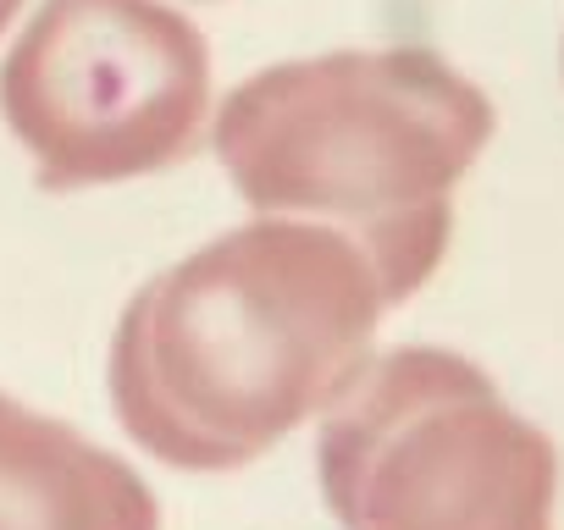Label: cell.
I'll use <instances>...</instances> for the list:
<instances>
[{"label": "cell", "mask_w": 564, "mask_h": 530, "mask_svg": "<svg viewBox=\"0 0 564 530\" xmlns=\"http://www.w3.org/2000/svg\"><path fill=\"white\" fill-rule=\"evenodd\" d=\"M388 310L349 238L249 221L128 299L106 371L111 409L172 470H243L349 387Z\"/></svg>", "instance_id": "1"}, {"label": "cell", "mask_w": 564, "mask_h": 530, "mask_svg": "<svg viewBox=\"0 0 564 530\" xmlns=\"http://www.w3.org/2000/svg\"><path fill=\"white\" fill-rule=\"evenodd\" d=\"M492 128V100L443 56L338 51L243 78L210 139L254 210L349 238L404 305L448 254L454 188Z\"/></svg>", "instance_id": "2"}, {"label": "cell", "mask_w": 564, "mask_h": 530, "mask_svg": "<svg viewBox=\"0 0 564 530\" xmlns=\"http://www.w3.org/2000/svg\"><path fill=\"white\" fill-rule=\"evenodd\" d=\"M322 497L344 530H553L558 448L454 349L366 360L322 415Z\"/></svg>", "instance_id": "3"}, {"label": "cell", "mask_w": 564, "mask_h": 530, "mask_svg": "<svg viewBox=\"0 0 564 530\" xmlns=\"http://www.w3.org/2000/svg\"><path fill=\"white\" fill-rule=\"evenodd\" d=\"M0 117L40 188H106L205 144L210 51L161 0H45L0 67Z\"/></svg>", "instance_id": "4"}, {"label": "cell", "mask_w": 564, "mask_h": 530, "mask_svg": "<svg viewBox=\"0 0 564 530\" xmlns=\"http://www.w3.org/2000/svg\"><path fill=\"white\" fill-rule=\"evenodd\" d=\"M0 530H161L133 464L0 393Z\"/></svg>", "instance_id": "5"}, {"label": "cell", "mask_w": 564, "mask_h": 530, "mask_svg": "<svg viewBox=\"0 0 564 530\" xmlns=\"http://www.w3.org/2000/svg\"><path fill=\"white\" fill-rule=\"evenodd\" d=\"M18 7H23V0H0V34H7V23L18 18Z\"/></svg>", "instance_id": "6"}]
</instances>
